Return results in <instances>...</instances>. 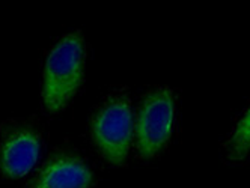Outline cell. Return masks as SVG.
<instances>
[{"label": "cell", "mask_w": 250, "mask_h": 188, "mask_svg": "<svg viewBox=\"0 0 250 188\" xmlns=\"http://www.w3.org/2000/svg\"><path fill=\"white\" fill-rule=\"evenodd\" d=\"M91 137L107 163L125 164L134 139L131 99L125 89L110 92L100 102L91 119Z\"/></svg>", "instance_id": "cell-2"}, {"label": "cell", "mask_w": 250, "mask_h": 188, "mask_svg": "<svg viewBox=\"0 0 250 188\" xmlns=\"http://www.w3.org/2000/svg\"><path fill=\"white\" fill-rule=\"evenodd\" d=\"M223 152L228 161H243L250 153V106L241 113L230 134L223 145Z\"/></svg>", "instance_id": "cell-6"}, {"label": "cell", "mask_w": 250, "mask_h": 188, "mask_svg": "<svg viewBox=\"0 0 250 188\" xmlns=\"http://www.w3.org/2000/svg\"><path fill=\"white\" fill-rule=\"evenodd\" d=\"M94 173L73 150L58 149L40 166L24 188H89Z\"/></svg>", "instance_id": "cell-5"}, {"label": "cell", "mask_w": 250, "mask_h": 188, "mask_svg": "<svg viewBox=\"0 0 250 188\" xmlns=\"http://www.w3.org/2000/svg\"><path fill=\"white\" fill-rule=\"evenodd\" d=\"M86 45L80 32L59 38L45 56L42 71V106L48 113L62 112L84 78Z\"/></svg>", "instance_id": "cell-1"}, {"label": "cell", "mask_w": 250, "mask_h": 188, "mask_svg": "<svg viewBox=\"0 0 250 188\" xmlns=\"http://www.w3.org/2000/svg\"><path fill=\"white\" fill-rule=\"evenodd\" d=\"M176 113V94L173 89L158 86L149 89L134 119V145L140 158H154L170 142Z\"/></svg>", "instance_id": "cell-3"}, {"label": "cell", "mask_w": 250, "mask_h": 188, "mask_svg": "<svg viewBox=\"0 0 250 188\" xmlns=\"http://www.w3.org/2000/svg\"><path fill=\"white\" fill-rule=\"evenodd\" d=\"M44 146L37 117H12L0 125V182L26 176L37 166Z\"/></svg>", "instance_id": "cell-4"}]
</instances>
